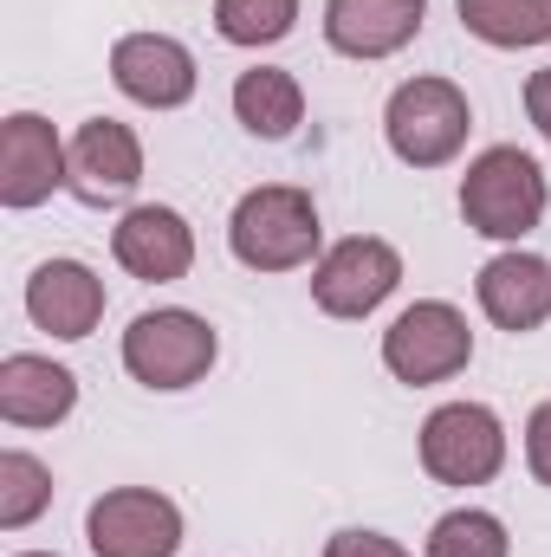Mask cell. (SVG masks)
<instances>
[{"label": "cell", "mask_w": 551, "mask_h": 557, "mask_svg": "<svg viewBox=\"0 0 551 557\" xmlns=\"http://www.w3.org/2000/svg\"><path fill=\"white\" fill-rule=\"evenodd\" d=\"M325 227H318V201L292 182H267V188H247L234 201V221H228V247L247 273H298L318 253Z\"/></svg>", "instance_id": "1"}, {"label": "cell", "mask_w": 551, "mask_h": 557, "mask_svg": "<svg viewBox=\"0 0 551 557\" xmlns=\"http://www.w3.org/2000/svg\"><path fill=\"white\" fill-rule=\"evenodd\" d=\"M551 208V188H546V169L500 143V149H480L461 175V221L487 240H526Z\"/></svg>", "instance_id": "2"}, {"label": "cell", "mask_w": 551, "mask_h": 557, "mask_svg": "<svg viewBox=\"0 0 551 557\" xmlns=\"http://www.w3.org/2000/svg\"><path fill=\"white\" fill-rule=\"evenodd\" d=\"M221 357V337L201 311H182V305H162V311H143L124 331V370L137 376L143 389H195Z\"/></svg>", "instance_id": "3"}, {"label": "cell", "mask_w": 551, "mask_h": 557, "mask_svg": "<svg viewBox=\"0 0 551 557\" xmlns=\"http://www.w3.org/2000/svg\"><path fill=\"white\" fill-rule=\"evenodd\" d=\"M474 131V111H467V91L448 85V78H409L390 91L383 104V137L396 149V162L409 169H441L467 149Z\"/></svg>", "instance_id": "4"}, {"label": "cell", "mask_w": 551, "mask_h": 557, "mask_svg": "<svg viewBox=\"0 0 551 557\" xmlns=\"http://www.w3.org/2000/svg\"><path fill=\"white\" fill-rule=\"evenodd\" d=\"M474 363V331L448 298H415L409 311H396V324L383 331V370L409 389L448 383Z\"/></svg>", "instance_id": "5"}, {"label": "cell", "mask_w": 551, "mask_h": 557, "mask_svg": "<svg viewBox=\"0 0 551 557\" xmlns=\"http://www.w3.org/2000/svg\"><path fill=\"white\" fill-rule=\"evenodd\" d=\"M421 467L441 486H487L506 467V428L487 403H441L421 421Z\"/></svg>", "instance_id": "6"}, {"label": "cell", "mask_w": 551, "mask_h": 557, "mask_svg": "<svg viewBox=\"0 0 551 557\" xmlns=\"http://www.w3.org/2000/svg\"><path fill=\"white\" fill-rule=\"evenodd\" d=\"M91 557H175L182 552V512L156 486H111L85 512Z\"/></svg>", "instance_id": "7"}, {"label": "cell", "mask_w": 551, "mask_h": 557, "mask_svg": "<svg viewBox=\"0 0 551 557\" xmlns=\"http://www.w3.org/2000/svg\"><path fill=\"white\" fill-rule=\"evenodd\" d=\"M396 285H403V253L377 234H351L311 267V298L325 318H370Z\"/></svg>", "instance_id": "8"}, {"label": "cell", "mask_w": 551, "mask_h": 557, "mask_svg": "<svg viewBox=\"0 0 551 557\" xmlns=\"http://www.w3.org/2000/svg\"><path fill=\"white\" fill-rule=\"evenodd\" d=\"M65 182H72V162H65L59 131L39 111H13L0 124V208H13V214L20 208H39Z\"/></svg>", "instance_id": "9"}, {"label": "cell", "mask_w": 551, "mask_h": 557, "mask_svg": "<svg viewBox=\"0 0 551 557\" xmlns=\"http://www.w3.org/2000/svg\"><path fill=\"white\" fill-rule=\"evenodd\" d=\"M111 78L143 111H182L195 98V52L169 33H124L111 46Z\"/></svg>", "instance_id": "10"}, {"label": "cell", "mask_w": 551, "mask_h": 557, "mask_svg": "<svg viewBox=\"0 0 551 557\" xmlns=\"http://www.w3.org/2000/svg\"><path fill=\"white\" fill-rule=\"evenodd\" d=\"M65 162H72V182H65V188H72L85 208L124 201L143 182V143H137V131L118 124V117L78 124V137L65 143Z\"/></svg>", "instance_id": "11"}, {"label": "cell", "mask_w": 551, "mask_h": 557, "mask_svg": "<svg viewBox=\"0 0 551 557\" xmlns=\"http://www.w3.org/2000/svg\"><path fill=\"white\" fill-rule=\"evenodd\" d=\"M111 260L131 278L175 285V278H188V267H195V227H188L175 208L143 201V208H131V214L111 227Z\"/></svg>", "instance_id": "12"}, {"label": "cell", "mask_w": 551, "mask_h": 557, "mask_svg": "<svg viewBox=\"0 0 551 557\" xmlns=\"http://www.w3.org/2000/svg\"><path fill=\"white\" fill-rule=\"evenodd\" d=\"M26 318L39 331H52L59 344H78L105 318V278L91 273L85 260H46L26 278Z\"/></svg>", "instance_id": "13"}, {"label": "cell", "mask_w": 551, "mask_h": 557, "mask_svg": "<svg viewBox=\"0 0 551 557\" xmlns=\"http://www.w3.org/2000/svg\"><path fill=\"white\" fill-rule=\"evenodd\" d=\"M428 20V0H325V39L344 59H390Z\"/></svg>", "instance_id": "14"}, {"label": "cell", "mask_w": 551, "mask_h": 557, "mask_svg": "<svg viewBox=\"0 0 551 557\" xmlns=\"http://www.w3.org/2000/svg\"><path fill=\"white\" fill-rule=\"evenodd\" d=\"M474 292H480V311L500 324V331H513V337H526V331H539L551 318V267L539 253H500V260H487L480 278H474Z\"/></svg>", "instance_id": "15"}, {"label": "cell", "mask_w": 551, "mask_h": 557, "mask_svg": "<svg viewBox=\"0 0 551 557\" xmlns=\"http://www.w3.org/2000/svg\"><path fill=\"white\" fill-rule=\"evenodd\" d=\"M78 409V376L52 357H33V350H13L0 363V421L13 428H59V421Z\"/></svg>", "instance_id": "16"}, {"label": "cell", "mask_w": 551, "mask_h": 557, "mask_svg": "<svg viewBox=\"0 0 551 557\" xmlns=\"http://www.w3.org/2000/svg\"><path fill=\"white\" fill-rule=\"evenodd\" d=\"M234 117H241L260 143H285L298 124H305V91H298L292 72L254 65V72L234 78Z\"/></svg>", "instance_id": "17"}, {"label": "cell", "mask_w": 551, "mask_h": 557, "mask_svg": "<svg viewBox=\"0 0 551 557\" xmlns=\"http://www.w3.org/2000/svg\"><path fill=\"white\" fill-rule=\"evenodd\" d=\"M454 7H461V26L500 52L551 39V0H454Z\"/></svg>", "instance_id": "18"}, {"label": "cell", "mask_w": 551, "mask_h": 557, "mask_svg": "<svg viewBox=\"0 0 551 557\" xmlns=\"http://www.w3.org/2000/svg\"><path fill=\"white\" fill-rule=\"evenodd\" d=\"M46 506H52V473H46V460L7 447V454H0V532H26Z\"/></svg>", "instance_id": "19"}, {"label": "cell", "mask_w": 551, "mask_h": 557, "mask_svg": "<svg viewBox=\"0 0 551 557\" xmlns=\"http://www.w3.org/2000/svg\"><path fill=\"white\" fill-rule=\"evenodd\" d=\"M506 552H513V539H506V525L493 512L454 506V512H441L428 525V552L421 557H506Z\"/></svg>", "instance_id": "20"}, {"label": "cell", "mask_w": 551, "mask_h": 557, "mask_svg": "<svg viewBox=\"0 0 551 557\" xmlns=\"http://www.w3.org/2000/svg\"><path fill=\"white\" fill-rule=\"evenodd\" d=\"M298 26V0H215V33L228 46H279Z\"/></svg>", "instance_id": "21"}, {"label": "cell", "mask_w": 551, "mask_h": 557, "mask_svg": "<svg viewBox=\"0 0 551 557\" xmlns=\"http://www.w3.org/2000/svg\"><path fill=\"white\" fill-rule=\"evenodd\" d=\"M526 467H532L539 486H551V403H539L532 421H526Z\"/></svg>", "instance_id": "22"}, {"label": "cell", "mask_w": 551, "mask_h": 557, "mask_svg": "<svg viewBox=\"0 0 551 557\" xmlns=\"http://www.w3.org/2000/svg\"><path fill=\"white\" fill-rule=\"evenodd\" d=\"M325 557H409V552L396 539H383V532H338L325 545Z\"/></svg>", "instance_id": "23"}, {"label": "cell", "mask_w": 551, "mask_h": 557, "mask_svg": "<svg viewBox=\"0 0 551 557\" xmlns=\"http://www.w3.org/2000/svg\"><path fill=\"white\" fill-rule=\"evenodd\" d=\"M526 117H532L539 137L551 143V65H539V72L526 78Z\"/></svg>", "instance_id": "24"}, {"label": "cell", "mask_w": 551, "mask_h": 557, "mask_svg": "<svg viewBox=\"0 0 551 557\" xmlns=\"http://www.w3.org/2000/svg\"><path fill=\"white\" fill-rule=\"evenodd\" d=\"M20 557H59V552H20Z\"/></svg>", "instance_id": "25"}]
</instances>
